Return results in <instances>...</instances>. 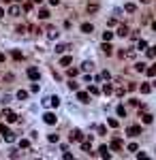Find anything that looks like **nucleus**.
<instances>
[{"label":"nucleus","mask_w":156,"mask_h":160,"mask_svg":"<svg viewBox=\"0 0 156 160\" xmlns=\"http://www.w3.org/2000/svg\"><path fill=\"white\" fill-rule=\"evenodd\" d=\"M11 58L13 60H24V53H21L19 49H13V51H11Z\"/></svg>","instance_id":"nucleus-19"},{"label":"nucleus","mask_w":156,"mask_h":160,"mask_svg":"<svg viewBox=\"0 0 156 160\" xmlns=\"http://www.w3.org/2000/svg\"><path fill=\"white\" fill-rule=\"evenodd\" d=\"M146 53H148V58H156V47H148Z\"/></svg>","instance_id":"nucleus-34"},{"label":"nucleus","mask_w":156,"mask_h":160,"mask_svg":"<svg viewBox=\"0 0 156 160\" xmlns=\"http://www.w3.org/2000/svg\"><path fill=\"white\" fill-rule=\"evenodd\" d=\"M66 75L71 77V79H75V77L79 75V68H68V70H66Z\"/></svg>","instance_id":"nucleus-29"},{"label":"nucleus","mask_w":156,"mask_h":160,"mask_svg":"<svg viewBox=\"0 0 156 160\" xmlns=\"http://www.w3.org/2000/svg\"><path fill=\"white\" fill-rule=\"evenodd\" d=\"M139 90H141V94H150V92H152V85H150V83H141Z\"/></svg>","instance_id":"nucleus-20"},{"label":"nucleus","mask_w":156,"mask_h":160,"mask_svg":"<svg viewBox=\"0 0 156 160\" xmlns=\"http://www.w3.org/2000/svg\"><path fill=\"white\" fill-rule=\"evenodd\" d=\"M4 2H13V0H4Z\"/></svg>","instance_id":"nucleus-55"},{"label":"nucleus","mask_w":156,"mask_h":160,"mask_svg":"<svg viewBox=\"0 0 156 160\" xmlns=\"http://www.w3.org/2000/svg\"><path fill=\"white\" fill-rule=\"evenodd\" d=\"M24 11H32V2H26L24 4Z\"/></svg>","instance_id":"nucleus-47"},{"label":"nucleus","mask_w":156,"mask_h":160,"mask_svg":"<svg viewBox=\"0 0 156 160\" xmlns=\"http://www.w3.org/2000/svg\"><path fill=\"white\" fill-rule=\"evenodd\" d=\"M32 2H34V4H41V2H43V0H32Z\"/></svg>","instance_id":"nucleus-51"},{"label":"nucleus","mask_w":156,"mask_h":160,"mask_svg":"<svg viewBox=\"0 0 156 160\" xmlns=\"http://www.w3.org/2000/svg\"><path fill=\"white\" fill-rule=\"evenodd\" d=\"M66 49H71L68 45H64V43H60V45H56V53H64Z\"/></svg>","instance_id":"nucleus-26"},{"label":"nucleus","mask_w":156,"mask_h":160,"mask_svg":"<svg viewBox=\"0 0 156 160\" xmlns=\"http://www.w3.org/2000/svg\"><path fill=\"white\" fill-rule=\"evenodd\" d=\"M0 132H2V135H7V132H9V126H7V124H0Z\"/></svg>","instance_id":"nucleus-44"},{"label":"nucleus","mask_w":156,"mask_h":160,"mask_svg":"<svg viewBox=\"0 0 156 160\" xmlns=\"http://www.w3.org/2000/svg\"><path fill=\"white\" fill-rule=\"evenodd\" d=\"M143 73H146L148 77H156V62H154L152 66H148V68H146V70H143Z\"/></svg>","instance_id":"nucleus-16"},{"label":"nucleus","mask_w":156,"mask_h":160,"mask_svg":"<svg viewBox=\"0 0 156 160\" xmlns=\"http://www.w3.org/2000/svg\"><path fill=\"white\" fill-rule=\"evenodd\" d=\"M141 2H143V4H148V2H152V0H141Z\"/></svg>","instance_id":"nucleus-52"},{"label":"nucleus","mask_w":156,"mask_h":160,"mask_svg":"<svg viewBox=\"0 0 156 160\" xmlns=\"http://www.w3.org/2000/svg\"><path fill=\"white\" fill-rule=\"evenodd\" d=\"M152 30L156 32V21H152Z\"/></svg>","instance_id":"nucleus-49"},{"label":"nucleus","mask_w":156,"mask_h":160,"mask_svg":"<svg viewBox=\"0 0 156 160\" xmlns=\"http://www.w3.org/2000/svg\"><path fill=\"white\" fill-rule=\"evenodd\" d=\"M107 124H109L111 128H118V126H120V122H118L116 118H109V120H107Z\"/></svg>","instance_id":"nucleus-31"},{"label":"nucleus","mask_w":156,"mask_h":160,"mask_svg":"<svg viewBox=\"0 0 156 160\" xmlns=\"http://www.w3.org/2000/svg\"><path fill=\"white\" fill-rule=\"evenodd\" d=\"M0 17H4V11L2 9H0Z\"/></svg>","instance_id":"nucleus-53"},{"label":"nucleus","mask_w":156,"mask_h":160,"mask_svg":"<svg viewBox=\"0 0 156 160\" xmlns=\"http://www.w3.org/2000/svg\"><path fill=\"white\" fill-rule=\"evenodd\" d=\"M124 11H126V13H135V11H137V4L126 2V4H124Z\"/></svg>","instance_id":"nucleus-21"},{"label":"nucleus","mask_w":156,"mask_h":160,"mask_svg":"<svg viewBox=\"0 0 156 160\" xmlns=\"http://www.w3.org/2000/svg\"><path fill=\"white\" fill-rule=\"evenodd\" d=\"M49 15H51L49 9H41V11H39V17H41V19H49Z\"/></svg>","instance_id":"nucleus-23"},{"label":"nucleus","mask_w":156,"mask_h":160,"mask_svg":"<svg viewBox=\"0 0 156 160\" xmlns=\"http://www.w3.org/2000/svg\"><path fill=\"white\" fill-rule=\"evenodd\" d=\"M101 92H103V94H111V92H114V88H111V83H103Z\"/></svg>","instance_id":"nucleus-24"},{"label":"nucleus","mask_w":156,"mask_h":160,"mask_svg":"<svg viewBox=\"0 0 156 160\" xmlns=\"http://www.w3.org/2000/svg\"><path fill=\"white\" fill-rule=\"evenodd\" d=\"M47 141H49V143H58L60 137H58V135H47Z\"/></svg>","instance_id":"nucleus-37"},{"label":"nucleus","mask_w":156,"mask_h":160,"mask_svg":"<svg viewBox=\"0 0 156 160\" xmlns=\"http://www.w3.org/2000/svg\"><path fill=\"white\" fill-rule=\"evenodd\" d=\"M101 49H103V53H107V56H114V47L109 45V41H103V45H101Z\"/></svg>","instance_id":"nucleus-6"},{"label":"nucleus","mask_w":156,"mask_h":160,"mask_svg":"<svg viewBox=\"0 0 156 160\" xmlns=\"http://www.w3.org/2000/svg\"><path fill=\"white\" fill-rule=\"evenodd\" d=\"M39 90H41V88H39V83H32V85H30V92H32V94H36Z\"/></svg>","instance_id":"nucleus-42"},{"label":"nucleus","mask_w":156,"mask_h":160,"mask_svg":"<svg viewBox=\"0 0 156 160\" xmlns=\"http://www.w3.org/2000/svg\"><path fill=\"white\" fill-rule=\"evenodd\" d=\"M99 77H101V79H105V81H109V79H111V75H109V70H103V73H101Z\"/></svg>","instance_id":"nucleus-39"},{"label":"nucleus","mask_w":156,"mask_h":160,"mask_svg":"<svg viewBox=\"0 0 156 160\" xmlns=\"http://www.w3.org/2000/svg\"><path fill=\"white\" fill-rule=\"evenodd\" d=\"M2 118L7 120V122H17V115L11 111V109H4V111H2Z\"/></svg>","instance_id":"nucleus-4"},{"label":"nucleus","mask_w":156,"mask_h":160,"mask_svg":"<svg viewBox=\"0 0 156 160\" xmlns=\"http://www.w3.org/2000/svg\"><path fill=\"white\" fill-rule=\"evenodd\" d=\"M135 156H137L139 160H146V158H148V156H146V154H143V152H137V154H135Z\"/></svg>","instance_id":"nucleus-46"},{"label":"nucleus","mask_w":156,"mask_h":160,"mask_svg":"<svg viewBox=\"0 0 156 160\" xmlns=\"http://www.w3.org/2000/svg\"><path fill=\"white\" fill-rule=\"evenodd\" d=\"M111 38H114V32L105 30V32H103V41H111Z\"/></svg>","instance_id":"nucleus-36"},{"label":"nucleus","mask_w":156,"mask_h":160,"mask_svg":"<svg viewBox=\"0 0 156 160\" xmlns=\"http://www.w3.org/2000/svg\"><path fill=\"white\" fill-rule=\"evenodd\" d=\"M86 11H88V13H96V11H99V4H96V2H92V4H90V2H88Z\"/></svg>","instance_id":"nucleus-25"},{"label":"nucleus","mask_w":156,"mask_h":160,"mask_svg":"<svg viewBox=\"0 0 156 160\" xmlns=\"http://www.w3.org/2000/svg\"><path fill=\"white\" fill-rule=\"evenodd\" d=\"M15 96H17V101H26V98H28V92H26V90H19Z\"/></svg>","instance_id":"nucleus-28"},{"label":"nucleus","mask_w":156,"mask_h":160,"mask_svg":"<svg viewBox=\"0 0 156 160\" xmlns=\"http://www.w3.org/2000/svg\"><path fill=\"white\" fill-rule=\"evenodd\" d=\"M49 4H51V7H58V4H60V0H49Z\"/></svg>","instance_id":"nucleus-48"},{"label":"nucleus","mask_w":156,"mask_h":160,"mask_svg":"<svg viewBox=\"0 0 156 160\" xmlns=\"http://www.w3.org/2000/svg\"><path fill=\"white\" fill-rule=\"evenodd\" d=\"M90 68H92V62H83V64H81V68H79V70H83V73H86V70H90Z\"/></svg>","instance_id":"nucleus-40"},{"label":"nucleus","mask_w":156,"mask_h":160,"mask_svg":"<svg viewBox=\"0 0 156 160\" xmlns=\"http://www.w3.org/2000/svg\"><path fill=\"white\" fill-rule=\"evenodd\" d=\"M62 158H64V160H73V154H71V152H66V150H64V154H62Z\"/></svg>","instance_id":"nucleus-43"},{"label":"nucleus","mask_w":156,"mask_h":160,"mask_svg":"<svg viewBox=\"0 0 156 160\" xmlns=\"http://www.w3.org/2000/svg\"><path fill=\"white\" fill-rule=\"evenodd\" d=\"M126 150H128V152H137V150H139V145H137V143H128Z\"/></svg>","instance_id":"nucleus-38"},{"label":"nucleus","mask_w":156,"mask_h":160,"mask_svg":"<svg viewBox=\"0 0 156 160\" xmlns=\"http://www.w3.org/2000/svg\"><path fill=\"white\" fill-rule=\"evenodd\" d=\"M99 156H101V158H109V156H111V154H109V147H107V145H101V147H99Z\"/></svg>","instance_id":"nucleus-11"},{"label":"nucleus","mask_w":156,"mask_h":160,"mask_svg":"<svg viewBox=\"0 0 156 160\" xmlns=\"http://www.w3.org/2000/svg\"><path fill=\"white\" fill-rule=\"evenodd\" d=\"M81 150H83V152H88V154H92V141L86 139V141L81 143Z\"/></svg>","instance_id":"nucleus-14"},{"label":"nucleus","mask_w":156,"mask_h":160,"mask_svg":"<svg viewBox=\"0 0 156 160\" xmlns=\"http://www.w3.org/2000/svg\"><path fill=\"white\" fill-rule=\"evenodd\" d=\"M116 34L124 38V36H128V34H131V28H128L126 24H120V26H118V32H116Z\"/></svg>","instance_id":"nucleus-3"},{"label":"nucleus","mask_w":156,"mask_h":160,"mask_svg":"<svg viewBox=\"0 0 156 160\" xmlns=\"http://www.w3.org/2000/svg\"><path fill=\"white\" fill-rule=\"evenodd\" d=\"M71 62H73V58H71V56H62V58H60V66H68Z\"/></svg>","instance_id":"nucleus-22"},{"label":"nucleus","mask_w":156,"mask_h":160,"mask_svg":"<svg viewBox=\"0 0 156 160\" xmlns=\"http://www.w3.org/2000/svg\"><path fill=\"white\" fill-rule=\"evenodd\" d=\"M58 36H60V32H58L56 28H49V30H47V38H49V41H56Z\"/></svg>","instance_id":"nucleus-12"},{"label":"nucleus","mask_w":156,"mask_h":160,"mask_svg":"<svg viewBox=\"0 0 156 160\" xmlns=\"http://www.w3.org/2000/svg\"><path fill=\"white\" fill-rule=\"evenodd\" d=\"M88 94L96 96V94H101V90H99V88H96V85H90V88H88Z\"/></svg>","instance_id":"nucleus-30"},{"label":"nucleus","mask_w":156,"mask_h":160,"mask_svg":"<svg viewBox=\"0 0 156 160\" xmlns=\"http://www.w3.org/2000/svg\"><path fill=\"white\" fill-rule=\"evenodd\" d=\"M68 88H71V90H75V92H77V90H79V83H75V81L71 79V81H68Z\"/></svg>","instance_id":"nucleus-41"},{"label":"nucleus","mask_w":156,"mask_h":160,"mask_svg":"<svg viewBox=\"0 0 156 160\" xmlns=\"http://www.w3.org/2000/svg\"><path fill=\"white\" fill-rule=\"evenodd\" d=\"M116 113H118V118H126V107H124V105H118Z\"/></svg>","instance_id":"nucleus-15"},{"label":"nucleus","mask_w":156,"mask_h":160,"mask_svg":"<svg viewBox=\"0 0 156 160\" xmlns=\"http://www.w3.org/2000/svg\"><path fill=\"white\" fill-rule=\"evenodd\" d=\"M135 70L137 73H143V70H146V64L143 62H135Z\"/></svg>","instance_id":"nucleus-32"},{"label":"nucleus","mask_w":156,"mask_h":160,"mask_svg":"<svg viewBox=\"0 0 156 160\" xmlns=\"http://www.w3.org/2000/svg\"><path fill=\"white\" fill-rule=\"evenodd\" d=\"M150 85H152V88H156V81H152V83H150Z\"/></svg>","instance_id":"nucleus-54"},{"label":"nucleus","mask_w":156,"mask_h":160,"mask_svg":"<svg viewBox=\"0 0 156 160\" xmlns=\"http://www.w3.org/2000/svg\"><path fill=\"white\" fill-rule=\"evenodd\" d=\"M141 120H143V124H152V122H154V115H152V113H146V111H143Z\"/></svg>","instance_id":"nucleus-18"},{"label":"nucleus","mask_w":156,"mask_h":160,"mask_svg":"<svg viewBox=\"0 0 156 160\" xmlns=\"http://www.w3.org/2000/svg\"><path fill=\"white\" fill-rule=\"evenodd\" d=\"M28 77H30L32 81H39V77H41L39 68H34V66H30V68H28Z\"/></svg>","instance_id":"nucleus-5"},{"label":"nucleus","mask_w":156,"mask_h":160,"mask_svg":"<svg viewBox=\"0 0 156 160\" xmlns=\"http://www.w3.org/2000/svg\"><path fill=\"white\" fill-rule=\"evenodd\" d=\"M109 150H116V152H120V150H122V141L118 139V137H116V139L109 143Z\"/></svg>","instance_id":"nucleus-8"},{"label":"nucleus","mask_w":156,"mask_h":160,"mask_svg":"<svg viewBox=\"0 0 156 160\" xmlns=\"http://www.w3.org/2000/svg\"><path fill=\"white\" fill-rule=\"evenodd\" d=\"M0 118H2V115H0Z\"/></svg>","instance_id":"nucleus-56"},{"label":"nucleus","mask_w":156,"mask_h":160,"mask_svg":"<svg viewBox=\"0 0 156 160\" xmlns=\"http://www.w3.org/2000/svg\"><path fill=\"white\" fill-rule=\"evenodd\" d=\"M126 135H128V137H139V135H141V126H139V124L128 126V128H126Z\"/></svg>","instance_id":"nucleus-2"},{"label":"nucleus","mask_w":156,"mask_h":160,"mask_svg":"<svg viewBox=\"0 0 156 160\" xmlns=\"http://www.w3.org/2000/svg\"><path fill=\"white\" fill-rule=\"evenodd\" d=\"M0 62H4V53H0Z\"/></svg>","instance_id":"nucleus-50"},{"label":"nucleus","mask_w":156,"mask_h":160,"mask_svg":"<svg viewBox=\"0 0 156 160\" xmlns=\"http://www.w3.org/2000/svg\"><path fill=\"white\" fill-rule=\"evenodd\" d=\"M83 139V132L81 130H73L71 132V141H81Z\"/></svg>","instance_id":"nucleus-13"},{"label":"nucleus","mask_w":156,"mask_h":160,"mask_svg":"<svg viewBox=\"0 0 156 160\" xmlns=\"http://www.w3.org/2000/svg\"><path fill=\"white\" fill-rule=\"evenodd\" d=\"M43 122H45L47 126H53L58 122V118H56V113H51V111H47L45 115H43Z\"/></svg>","instance_id":"nucleus-1"},{"label":"nucleus","mask_w":156,"mask_h":160,"mask_svg":"<svg viewBox=\"0 0 156 160\" xmlns=\"http://www.w3.org/2000/svg\"><path fill=\"white\" fill-rule=\"evenodd\" d=\"M126 90H128V92H133V90H137V83H128V85H126Z\"/></svg>","instance_id":"nucleus-45"},{"label":"nucleus","mask_w":156,"mask_h":160,"mask_svg":"<svg viewBox=\"0 0 156 160\" xmlns=\"http://www.w3.org/2000/svg\"><path fill=\"white\" fill-rule=\"evenodd\" d=\"M81 32H83V34H92V32H94V26L86 21V24H81Z\"/></svg>","instance_id":"nucleus-10"},{"label":"nucleus","mask_w":156,"mask_h":160,"mask_svg":"<svg viewBox=\"0 0 156 160\" xmlns=\"http://www.w3.org/2000/svg\"><path fill=\"white\" fill-rule=\"evenodd\" d=\"M146 49H148V41L139 38V41H137V51H146Z\"/></svg>","instance_id":"nucleus-17"},{"label":"nucleus","mask_w":156,"mask_h":160,"mask_svg":"<svg viewBox=\"0 0 156 160\" xmlns=\"http://www.w3.org/2000/svg\"><path fill=\"white\" fill-rule=\"evenodd\" d=\"M19 13H21V7H17V4H11L9 15H13V17H19Z\"/></svg>","instance_id":"nucleus-9"},{"label":"nucleus","mask_w":156,"mask_h":160,"mask_svg":"<svg viewBox=\"0 0 156 160\" xmlns=\"http://www.w3.org/2000/svg\"><path fill=\"white\" fill-rule=\"evenodd\" d=\"M49 105L51 107H60V98L58 96H49Z\"/></svg>","instance_id":"nucleus-27"},{"label":"nucleus","mask_w":156,"mask_h":160,"mask_svg":"<svg viewBox=\"0 0 156 160\" xmlns=\"http://www.w3.org/2000/svg\"><path fill=\"white\" fill-rule=\"evenodd\" d=\"M19 147H21V150H28V147H30V141H28V139H21V141H19Z\"/></svg>","instance_id":"nucleus-35"},{"label":"nucleus","mask_w":156,"mask_h":160,"mask_svg":"<svg viewBox=\"0 0 156 160\" xmlns=\"http://www.w3.org/2000/svg\"><path fill=\"white\" fill-rule=\"evenodd\" d=\"M77 101H79V103H83V105H86V103H90V94H88V92H79V90H77Z\"/></svg>","instance_id":"nucleus-7"},{"label":"nucleus","mask_w":156,"mask_h":160,"mask_svg":"<svg viewBox=\"0 0 156 160\" xmlns=\"http://www.w3.org/2000/svg\"><path fill=\"white\" fill-rule=\"evenodd\" d=\"M4 141H7V143H13V141H15V135H13V132L9 130L7 135H4Z\"/></svg>","instance_id":"nucleus-33"}]
</instances>
